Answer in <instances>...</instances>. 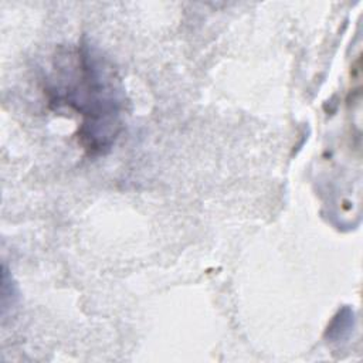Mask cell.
I'll return each instance as SVG.
<instances>
[{
  "instance_id": "6da1fadb",
  "label": "cell",
  "mask_w": 363,
  "mask_h": 363,
  "mask_svg": "<svg viewBox=\"0 0 363 363\" xmlns=\"http://www.w3.org/2000/svg\"><path fill=\"white\" fill-rule=\"evenodd\" d=\"M44 94L55 111L78 116V142L92 156L105 155L123 128L126 95L113 65L86 44L62 48L44 79Z\"/></svg>"
}]
</instances>
